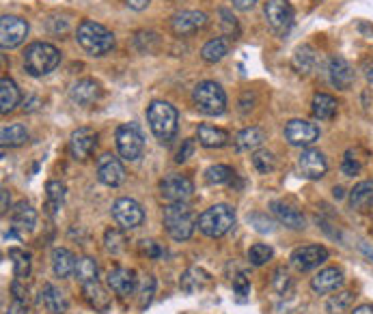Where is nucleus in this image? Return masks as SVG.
Wrapping results in <instances>:
<instances>
[{"instance_id": "1", "label": "nucleus", "mask_w": 373, "mask_h": 314, "mask_svg": "<svg viewBox=\"0 0 373 314\" xmlns=\"http://www.w3.org/2000/svg\"><path fill=\"white\" fill-rule=\"evenodd\" d=\"M162 222H164V228L173 241H188L194 235L199 218L194 216L188 203H169L162 213Z\"/></svg>"}, {"instance_id": "2", "label": "nucleus", "mask_w": 373, "mask_h": 314, "mask_svg": "<svg viewBox=\"0 0 373 314\" xmlns=\"http://www.w3.org/2000/svg\"><path fill=\"white\" fill-rule=\"evenodd\" d=\"M76 41L91 56H104L115 47V35L102 24L93 20H83L76 30Z\"/></svg>"}, {"instance_id": "3", "label": "nucleus", "mask_w": 373, "mask_h": 314, "mask_svg": "<svg viewBox=\"0 0 373 314\" xmlns=\"http://www.w3.org/2000/svg\"><path fill=\"white\" fill-rule=\"evenodd\" d=\"M61 63V52L45 41H35L26 47L24 54V69L32 76V78H41L47 76L50 71H54Z\"/></svg>"}, {"instance_id": "4", "label": "nucleus", "mask_w": 373, "mask_h": 314, "mask_svg": "<svg viewBox=\"0 0 373 314\" xmlns=\"http://www.w3.org/2000/svg\"><path fill=\"white\" fill-rule=\"evenodd\" d=\"M147 121L153 131V136L160 142H171L177 134V125H180V114L175 106L169 102H151L147 108Z\"/></svg>"}, {"instance_id": "5", "label": "nucleus", "mask_w": 373, "mask_h": 314, "mask_svg": "<svg viewBox=\"0 0 373 314\" xmlns=\"http://www.w3.org/2000/svg\"><path fill=\"white\" fill-rule=\"evenodd\" d=\"M197 226H199L201 233L209 239L224 237L235 226V211H233V207L222 205V203L212 205L199 216Z\"/></svg>"}, {"instance_id": "6", "label": "nucleus", "mask_w": 373, "mask_h": 314, "mask_svg": "<svg viewBox=\"0 0 373 314\" xmlns=\"http://www.w3.org/2000/svg\"><path fill=\"white\" fill-rule=\"evenodd\" d=\"M192 102L205 117H220L226 110V95L218 82L203 80L192 91Z\"/></svg>"}, {"instance_id": "7", "label": "nucleus", "mask_w": 373, "mask_h": 314, "mask_svg": "<svg viewBox=\"0 0 373 314\" xmlns=\"http://www.w3.org/2000/svg\"><path fill=\"white\" fill-rule=\"evenodd\" d=\"M117 151L121 155V159L125 161H136L142 157L145 153V136L136 123H121L117 127Z\"/></svg>"}, {"instance_id": "8", "label": "nucleus", "mask_w": 373, "mask_h": 314, "mask_svg": "<svg viewBox=\"0 0 373 314\" xmlns=\"http://www.w3.org/2000/svg\"><path fill=\"white\" fill-rule=\"evenodd\" d=\"M294 7L289 0H268L266 3V20L268 26L277 32L279 37L289 35L291 26H294Z\"/></svg>"}, {"instance_id": "9", "label": "nucleus", "mask_w": 373, "mask_h": 314, "mask_svg": "<svg viewBox=\"0 0 373 314\" xmlns=\"http://www.w3.org/2000/svg\"><path fill=\"white\" fill-rule=\"evenodd\" d=\"M285 140L291 146L311 148L319 140V127L304 119H291L285 123Z\"/></svg>"}, {"instance_id": "10", "label": "nucleus", "mask_w": 373, "mask_h": 314, "mask_svg": "<svg viewBox=\"0 0 373 314\" xmlns=\"http://www.w3.org/2000/svg\"><path fill=\"white\" fill-rule=\"evenodd\" d=\"M160 194L167 203H188L194 194V183L186 175H167L160 183Z\"/></svg>"}, {"instance_id": "11", "label": "nucleus", "mask_w": 373, "mask_h": 314, "mask_svg": "<svg viewBox=\"0 0 373 314\" xmlns=\"http://www.w3.org/2000/svg\"><path fill=\"white\" fill-rule=\"evenodd\" d=\"M112 218H115L119 228L134 230L145 222V211L134 198H119V201L112 205Z\"/></svg>"}, {"instance_id": "12", "label": "nucleus", "mask_w": 373, "mask_h": 314, "mask_svg": "<svg viewBox=\"0 0 373 314\" xmlns=\"http://www.w3.org/2000/svg\"><path fill=\"white\" fill-rule=\"evenodd\" d=\"M28 37V22L15 15H3L0 18V47L13 49L24 43Z\"/></svg>"}, {"instance_id": "13", "label": "nucleus", "mask_w": 373, "mask_h": 314, "mask_svg": "<svg viewBox=\"0 0 373 314\" xmlns=\"http://www.w3.org/2000/svg\"><path fill=\"white\" fill-rule=\"evenodd\" d=\"M289 260L298 271H311V269H317L319 265H323V262L328 260V250L323 245H317V243L302 245V247H296V250L291 252Z\"/></svg>"}, {"instance_id": "14", "label": "nucleus", "mask_w": 373, "mask_h": 314, "mask_svg": "<svg viewBox=\"0 0 373 314\" xmlns=\"http://www.w3.org/2000/svg\"><path fill=\"white\" fill-rule=\"evenodd\" d=\"M97 179H100V183H104L108 188H119L125 181L123 161L117 155L104 153L100 159H97Z\"/></svg>"}, {"instance_id": "15", "label": "nucleus", "mask_w": 373, "mask_h": 314, "mask_svg": "<svg viewBox=\"0 0 373 314\" xmlns=\"http://www.w3.org/2000/svg\"><path fill=\"white\" fill-rule=\"evenodd\" d=\"M97 146V134L91 127H78L70 136V155L78 161H85L93 155Z\"/></svg>"}, {"instance_id": "16", "label": "nucleus", "mask_w": 373, "mask_h": 314, "mask_svg": "<svg viewBox=\"0 0 373 314\" xmlns=\"http://www.w3.org/2000/svg\"><path fill=\"white\" fill-rule=\"evenodd\" d=\"M298 168H300L302 177L317 181L328 172L326 155H323L321 151H317V148H304L298 157Z\"/></svg>"}, {"instance_id": "17", "label": "nucleus", "mask_w": 373, "mask_h": 314, "mask_svg": "<svg viewBox=\"0 0 373 314\" xmlns=\"http://www.w3.org/2000/svg\"><path fill=\"white\" fill-rule=\"evenodd\" d=\"M207 15L203 11H182L171 20V28L177 37H188L194 35L197 30L207 26Z\"/></svg>"}, {"instance_id": "18", "label": "nucleus", "mask_w": 373, "mask_h": 314, "mask_svg": "<svg viewBox=\"0 0 373 314\" xmlns=\"http://www.w3.org/2000/svg\"><path fill=\"white\" fill-rule=\"evenodd\" d=\"M330 85L339 91H350L354 85V69L343 56H332L326 67Z\"/></svg>"}, {"instance_id": "19", "label": "nucleus", "mask_w": 373, "mask_h": 314, "mask_svg": "<svg viewBox=\"0 0 373 314\" xmlns=\"http://www.w3.org/2000/svg\"><path fill=\"white\" fill-rule=\"evenodd\" d=\"M106 284L115 295L127 297L136 291V273L132 269H125V267H115V269L108 271Z\"/></svg>"}, {"instance_id": "20", "label": "nucleus", "mask_w": 373, "mask_h": 314, "mask_svg": "<svg viewBox=\"0 0 373 314\" xmlns=\"http://www.w3.org/2000/svg\"><path fill=\"white\" fill-rule=\"evenodd\" d=\"M100 97H102V87L91 78H83V80L74 82L70 89V99L78 106H91Z\"/></svg>"}, {"instance_id": "21", "label": "nucleus", "mask_w": 373, "mask_h": 314, "mask_svg": "<svg viewBox=\"0 0 373 314\" xmlns=\"http://www.w3.org/2000/svg\"><path fill=\"white\" fill-rule=\"evenodd\" d=\"M341 287H343V271L339 267H326L311 278V289L317 295L337 293Z\"/></svg>"}, {"instance_id": "22", "label": "nucleus", "mask_w": 373, "mask_h": 314, "mask_svg": "<svg viewBox=\"0 0 373 314\" xmlns=\"http://www.w3.org/2000/svg\"><path fill=\"white\" fill-rule=\"evenodd\" d=\"M270 207H272L274 216H277V220L281 224H285L287 228H291V230H304L306 228V220H304V216L298 209L289 207V205H285L281 201H274Z\"/></svg>"}, {"instance_id": "23", "label": "nucleus", "mask_w": 373, "mask_h": 314, "mask_svg": "<svg viewBox=\"0 0 373 314\" xmlns=\"http://www.w3.org/2000/svg\"><path fill=\"white\" fill-rule=\"evenodd\" d=\"M264 140H266V131L262 127H246L239 134H235L233 144L237 153H246V151H257L264 144Z\"/></svg>"}, {"instance_id": "24", "label": "nucleus", "mask_w": 373, "mask_h": 314, "mask_svg": "<svg viewBox=\"0 0 373 314\" xmlns=\"http://www.w3.org/2000/svg\"><path fill=\"white\" fill-rule=\"evenodd\" d=\"M209 282H212V276H209L205 269L201 267H188L180 280V287L186 295H194V293H199L203 291Z\"/></svg>"}, {"instance_id": "25", "label": "nucleus", "mask_w": 373, "mask_h": 314, "mask_svg": "<svg viewBox=\"0 0 373 314\" xmlns=\"http://www.w3.org/2000/svg\"><path fill=\"white\" fill-rule=\"evenodd\" d=\"M83 293H85L87 304L91 308H95V312H108V308H110V295L100 284V280H93V282L83 284Z\"/></svg>"}, {"instance_id": "26", "label": "nucleus", "mask_w": 373, "mask_h": 314, "mask_svg": "<svg viewBox=\"0 0 373 314\" xmlns=\"http://www.w3.org/2000/svg\"><path fill=\"white\" fill-rule=\"evenodd\" d=\"M197 140H199L205 148H222V146L229 144L231 138H229V134H226L224 129L203 123V125H199V129H197Z\"/></svg>"}, {"instance_id": "27", "label": "nucleus", "mask_w": 373, "mask_h": 314, "mask_svg": "<svg viewBox=\"0 0 373 314\" xmlns=\"http://www.w3.org/2000/svg\"><path fill=\"white\" fill-rule=\"evenodd\" d=\"M350 207L354 211H369L373 207V179L361 181L350 192Z\"/></svg>"}, {"instance_id": "28", "label": "nucleus", "mask_w": 373, "mask_h": 314, "mask_svg": "<svg viewBox=\"0 0 373 314\" xmlns=\"http://www.w3.org/2000/svg\"><path fill=\"white\" fill-rule=\"evenodd\" d=\"M41 302H43L45 310L52 312V314H67V310H70L67 297H65V293L61 289H56L54 284H45L43 287Z\"/></svg>"}, {"instance_id": "29", "label": "nucleus", "mask_w": 373, "mask_h": 314, "mask_svg": "<svg viewBox=\"0 0 373 314\" xmlns=\"http://www.w3.org/2000/svg\"><path fill=\"white\" fill-rule=\"evenodd\" d=\"M37 226V211L32 209L26 201H20L13 209V228L22 230V233H30Z\"/></svg>"}, {"instance_id": "30", "label": "nucleus", "mask_w": 373, "mask_h": 314, "mask_svg": "<svg viewBox=\"0 0 373 314\" xmlns=\"http://www.w3.org/2000/svg\"><path fill=\"white\" fill-rule=\"evenodd\" d=\"M76 256L67 247H54L52 250V271L56 278H70L76 271Z\"/></svg>"}, {"instance_id": "31", "label": "nucleus", "mask_w": 373, "mask_h": 314, "mask_svg": "<svg viewBox=\"0 0 373 314\" xmlns=\"http://www.w3.org/2000/svg\"><path fill=\"white\" fill-rule=\"evenodd\" d=\"M65 192H67V188H65V183H61V181H47V186H45V211L50 218H54L58 213V209L63 207Z\"/></svg>"}, {"instance_id": "32", "label": "nucleus", "mask_w": 373, "mask_h": 314, "mask_svg": "<svg viewBox=\"0 0 373 314\" xmlns=\"http://www.w3.org/2000/svg\"><path fill=\"white\" fill-rule=\"evenodd\" d=\"M313 117L319 119V121H330L334 114H337V99L332 95H326V93H315L313 95Z\"/></svg>"}, {"instance_id": "33", "label": "nucleus", "mask_w": 373, "mask_h": 314, "mask_svg": "<svg viewBox=\"0 0 373 314\" xmlns=\"http://www.w3.org/2000/svg\"><path fill=\"white\" fill-rule=\"evenodd\" d=\"M18 104H20V91L15 87V82L11 78H3L0 80V112L9 114Z\"/></svg>"}, {"instance_id": "34", "label": "nucleus", "mask_w": 373, "mask_h": 314, "mask_svg": "<svg viewBox=\"0 0 373 314\" xmlns=\"http://www.w3.org/2000/svg\"><path fill=\"white\" fill-rule=\"evenodd\" d=\"M315 63H317V52L311 47V45H300L296 52H294V58H291V67H294L298 74L306 76V74H311L313 67H315Z\"/></svg>"}, {"instance_id": "35", "label": "nucleus", "mask_w": 373, "mask_h": 314, "mask_svg": "<svg viewBox=\"0 0 373 314\" xmlns=\"http://www.w3.org/2000/svg\"><path fill=\"white\" fill-rule=\"evenodd\" d=\"M226 54H229V41L222 39V37H216V39H209L203 49H201V58L205 63H218L222 60Z\"/></svg>"}, {"instance_id": "36", "label": "nucleus", "mask_w": 373, "mask_h": 314, "mask_svg": "<svg viewBox=\"0 0 373 314\" xmlns=\"http://www.w3.org/2000/svg\"><path fill=\"white\" fill-rule=\"evenodd\" d=\"M356 295L352 291H337V295H332L326 302V310L328 314H348L354 306Z\"/></svg>"}, {"instance_id": "37", "label": "nucleus", "mask_w": 373, "mask_h": 314, "mask_svg": "<svg viewBox=\"0 0 373 314\" xmlns=\"http://www.w3.org/2000/svg\"><path fill=\"white\" fill-rule=\"evenodd\" d=\"M76 280L80 284H87L97 280V262L91 256H80L76 260V271H74Z\"/></svg>"}, {"instance_id": "38", "label": "nucleus", "mask_w": 373, "mask_h": 314, "mask_svg": "<svg viewBox=\"0 0 373 314\" xmlns=\"http://www.w3.org/2000/svg\"><path fill=\"white\" fill-rule=\"evenodd\" d=\"M0 140H3V146H22L28 140V131L24 125L15 123L9 127H3V134H0Z\"/></svg>"}, {"instance_id": "39", "label": "nucleus", "mask_w": 373, "mask_h": 314, "mask_svg": "<svg viewBox=\"0 0 373 314\" xmlns=\"http://www.w3.org/2000/svg\"><path fill=\"white\" fill-rule=\"evenodd\" d=\"M9 258L13 260V276L15 278L24 280L30 276V254L28 252L13 247V250H9Z\"/></svg>"}, {"instance_id": "40", "label": "nucleus", "mask_w": 373, "mask_h": 314, "mask_svg": "<svg viewBox=\"0 0 373 314\" xmlns=\"http://www.w3.org/2000/svg\"><path fill=\"white\" fill-rule=\"evenodd\" d=\"M125 235H123V228H108L104 233V247L106 252L110 254H121L125 250Z\"/></svg>"}, {"instance_id": "41", "label": "nucleus", "mask_w": 373, "mask_h": 314, "mask_svg": "<svg viewBox=\"0 0 373 314\" xmlns=\"http://www.w3.org/2000/svg\"><path fill=\"white\" fill-rule=\"evenodd\" d=\"M233 175L235 172L229 166H224V164H214V166H209L205 170V181L212 186H224L233 179Z\"/></svg>"}, {"instance_id": "42", "label": "nucleus", "mask_w": 373, "mask_h": 314, "mask_svg": "<svg viewBox=\"0 0 373 314\" xmlns=\"http://www.w3.org/2000/svg\"><path fill=\"white\" fill-rule=\"evenodd\" d=\"M251 159H253L255 170L262 172V175H268L277 168V157H274V153H270V151H262V148H259V151L253 153Z\"/></svg>"}, {"instance_id": "43", "label": "nucleus", "mask_w": 373, "mask_h": 314, "mask_svg": "<svg viewBox=\"0 0 373 314\" xmlns=\"http://www.w3.org/2000/svg\"><path fill=\"white\" fill-rule=\"evenodd\" d=\"M272 256H274V250L268 243H255V245H251V250H248V260H251V265H255V267L266 265Z\"/></svg>"}, {"instance_id": "44", "label": "nucleus", "mask_w": 373, "mask_h": 314, "mask_svg": "<svg viewBox=\"0 0 373 314\" xmlns=\"http://www.w3.org/2000/svg\"><path fill=\"white\" fill-rule=\"evenodd\" d=\"M248 224L257 230V233H262V235H270V233L277 230V224H274V220L268 216V213H251Z\"/></svg>"}, {"instance_id": "45", "label": "nucleus", "mask_w": 373, "mask_h": 314, "mask_svg": "<svg viewBox=\"0 0 373 314\" xmlns=\"http://www.w3.org/2000/svg\"><path fill=\"white\" fill-rule=\"evenodd\" d=\"M153 295H156V278L153 276H147L142 280L140 284V291H138V308L145 310L151 302H153Z\"/></svg>"}, {"instance_id": "46", "label": "nucleus", "mask_w": 373, "mask_h": 314, "mask_svg": "<svg viewBox=\"0 0 373 314\" xmlns=\"http://www.w3.org/2000/svg\"><path fill=\"white\" fill-rule=\"evenodd\" d=\"M291 287H294V282H291L289 273H287V271H285L283 267H279L277 271H274V276H272V289L277 291V293H279L281 297L289 295Z\"/></svg>"}, {"instance_id": "47", "label": "nucleus", "mask_w": 373, "mask_h": 314, "mask_svg": "<svg viewBox=\"0 0 373 314\" xmlns=\"http://www.w3.org/2000/svg\"><path fill=\"white\" fill-rule=\"evenodd\" d=\"M220 26H222V30H224V35L226 37H237L239 35V28H237V22H235V18H233V13L229 11V9H220Z\"/></svg>"}, {"instance_id": "48", "label": "nucleus", "mask_w": 373, "mask_h": 314, "mask_svg": "<svg viewBox=\"0 0 373 314\" xmlns=\"http://www.w3.org/2000/svg\"><path fill=\"white\" fill-rule=\"evenodd\" d=\"M361 170H363V161L356 159V157L352 155V151H348L345 157H343V164H341V172H343L345 177H356Z\"/></svg>"}, {"instance_id": "49", "label": "nucleus", "mask_w": 373, "mask_h": 314, "mask_svg": "<svg viewBox=\"0 0 373 314\" xmlns=\"http://www.w3.org/2000/svg\"><path fill=\"white\" fill-rule=\"evenodd\" d=\"M233 291H235V295L239 297V300H244V297L251 293V282H248L246 273H237V276H233Z\"/></svg>"}, {"instance_id": "50", "label": "nucleus", "mask_w": 373, "mask_h": 314, "mask_svg": "<svg viewBox=\"0 0 373 314\" xmlns=\"http://www.w3.org/2000/svg\"><path fill=\"white\" fill-rule=\"evenodd\" d=\"M138 250H140V254L149 256V258H160L162 254H164V252H162V247L156 241H151V239H142L138 243Z\"/></svg>"}, {"instance_id": "51", "label": "nucleus", "mask_w": 373, "mask_h": 314, "mask_svg": "<svg viewBox=\"0 0 373 314\" xmlns=\"http://www.w3.org/2000/svg\"><path fill=\"white\" fill-rule=\"evenodd\" d=\"M192 153H194V140H184L182 142V146H180V151H177V161L180 164H184L186 159H190L192 157Z\"/></svg>"}, {"instance_id": "52", "label": "nucleus", "mask_w": 373, "mask_h": 314, "mask_svg": "<svg viewBox=\"0 0 373 314\" xmlns=\"http://www.w3.org/2000/svg\"><path fill=\"white\" fill-rule=\"evenodd\" d=\"M11 293L15 295V300H22V302L28 300V289L22 284V280H18V278H15V282L11 284Z\"/></svg>"}, {"instance_id": "53", "label": "nucleus", "mask_w": 373, "mask_h": 314, "mask_svg": "<svg viewBox=\"0 0 373 314\" xmlns=\"http://www.w3.org/2000/svg\"><path fill=\"white\" fill-rule=\"evenodd\" d=\"M26 312H28V306L22 300H13L9 308H5V314H26Z\"/></svg>"}, {"instance_id": "54", "label": "nucleus", "mask_w": 373, "mask_h": 314, "mask_svg": "<svg viewBox=\"0 0 373 314\" xmlns=\"http://www.w3.org/2000/svg\"><path fill=\"white\" fill-rule=\"evenodd\" d=\"M149 3H151V0H125V5L129 9H134V11H145L149 7Z\"/></svg>"}, {"instance_id": "55", "label": "nucleus", "mask_w": 373, "mask_h": 314, "mask_svg": "<svg viewBox=\"0 0 373 314\" xmlns=\"http://www.w3.org/2000/svg\"><path fill=\"white\" fill-rule=\"evenodd\" d=\"M233 7L239 9V11H251L255 5H257V0H231Z\"/></svg>"}, {"instance_id": "56", "label": "nucleus", "mask_w": 373, "mask_h": 314, "mask_svg": "<svg viewBox=\"0 0 373 314\" xmlns=\"http://www.w3.org/2000/svg\"><path fill=\"white\" fill-rule=\"evenodd\" d=\"M9 211V192L7 190H0V213L7 216Z\"/></svg>"}, {"instance_id": "57", "label": "nucleus", "mask_w": 373, "mask_h": 314, "mask_svg": "<svg viewBox=\"0 0 373 314\" xmlns=\"http://www.w3.org/2000/svg\"><path fill=\"white\" fill-rule=\"evenodd\" d=\"M37 106H39V99H37V97H30L28 102L24 99V112H32V110H37Z\"/></svg>"}, {"instance_id": "58", "label": "nucleus", "mask_w": 373, "mask_h": 314, "mask_svg": "<svg viewBox=\"0 0 373 314\" xmlns=\"http://www.w3.org/2000/svg\"><path fill=\"white\" fill-rule=\"evenodd\" d=\"M361 252H363L367 258H373V245H369L367 241H363V243H361Z\"/></svg>"}, {"instance_id": "59", "label": "nucleus", "mask_w": 373, "mask_h": 314, "mask_svg": "<svg viewBox=\"0 0 373 314\" xmlns=\"http://www.w3.org/2000/svg\"><path fill=\"white\" fill-rule=\"evenodd\" d=\"M352 314H373V306L365 304V306H359V308H354Z\"/></svg>"}, {"instance_id": "60", "label": "nucleus", "mask_w": 373, "mask_h": 314, "mask_svg": "<svg viewBox=\"0 0 373 314\" xmlns=\"http://www.w3.org/2000/svg\"><path fill=\"white\" fill-rule=\"evenodd\" d=\"M332 196H334V198H343V188L337 186V188L332 190Z\"/></svg>"}]
</instances>
